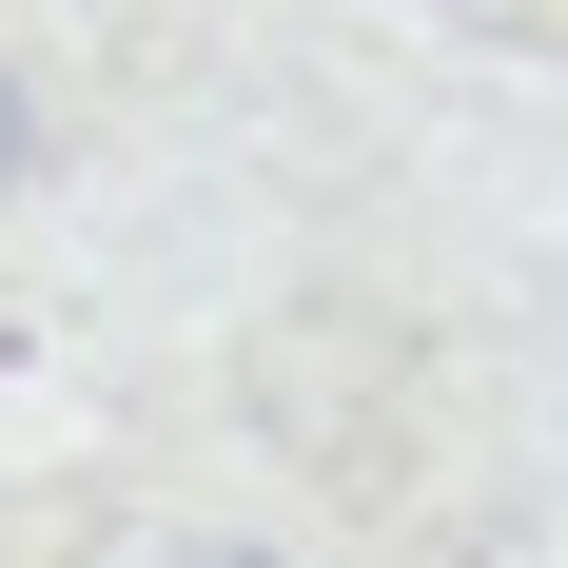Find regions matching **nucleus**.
<instances>
[{"mask_svg":"<svg viewBox=\"0 0 568 568\" xmlns=\"http://www.w3.org/2000/svg\"><path fill=\"white\" fill-rule=\"evenodd\" d=\"M0 196H20V99H0Z\"/></svg>","mask_w":568,"mask_h":568,"instance_id":"1","label":"nucleus"},{"mask_svg":"<svg viewBox=\"0 0 568 568\" xmlns=\"http://www.w3.org/2000/svg\"><path fill=\"white\" fill-rule=\"evenodd\" d=\"M176 568H255V549H176Z\"/></svg>","mask_w":568,"mask_h":568,"instance_id":"2","label":"nucleus"}]
</instances>
